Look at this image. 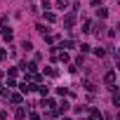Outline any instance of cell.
I'll return each mask as SVG.
<instances>
[{
	"instance_id": "1",
	"label": "cell",
	"mask_w": 120,
	"mask_h": 120,
	"mask_svg": "<svg viewBox=\"0 0 120 120\" xmlns=\"http://www.w3.org/2000/svg\"><path fill=\"white\" fill-rule=\"evenodd\" d=\"M104 82L111 87V85H115V71H108L106 75H104Z\"/></svg>"
},
{
	"instance_id": "2",
	"label": "cell",
	"mask_w": 120,
	"mask_h": 120,
	"mask_svg": "<svg viewBox=\"0 0 120 120\" xmlns=\"http://www.w3.org/2000/svg\"><path fill=\"white\" fill-rule=\"evenodd\" d=\"M64 24H66V26H68V28H71V26H73V24H75V14H73V12H68V14H66V17H64Z\"/></svg>"
},
{
	"instance_id": "3",
	"label": "cell",
	"mask_w": 120,
	"mask_h": 120,
	"mask_svg": "<svg viewBox=\"0 0 120 120\" xmlns=\"http://www.w3.org/2000/svg\"><path fill=\"white\" fill-rule=\"evenodd\" d=\"M12 38H14V31H12L10 26H7V28H3V40H7V42H10Z\"/></svg>"
},
{
	"instance_id": "4",
	"label": "cell",
	"mask_w": 120,
	"mask_h": 120,
	"mask_svg": "<svg viewBox=\"0 0 120 120\" xmlns=\"http://www.w3.org/2000/svg\"><path fill=\"white\" fill-rule=\"evenodd\" d=\"M33 87H35V85H31V82H21V85H19V90H21L24 94H28V92H33Z\"/></svg>"
},
{
	"instance_id": "5",
	"label": "cell",
	"mask_w": 120,
	"mask_h": 120,
	"mask_svg": "<svg viewBox=\"0 0 120 120\" xmlns=\"http://www.w3.org/2000/svg\"><path fill=\"white\" fill-rule=\"evenodd\" d=\"M33 90H38V92H40L42 97H47V94H49V87H47V85H35Z\"/></svg>"
},
{
	"instance_id": "6",
	"label": "cell",
	"mask_w": 120,
	"mask_h": 120,
	"mask_svg": "<svg viewBox=\"0 0 120 120\" xmlns=\"http://www.w3.org/2000/svg\"><path fill=\"white\" fill-rule=\"evenodd\" d=\"M68 108H71V104H68V101H61V104H59V111H56V115H59V113H66Z\"/></svg>"
},
{
	"instance_id": "7",
	"label": "cell",
	"mask_w": 120,
	"mask_h": 120,
	"mask_svg": "<svg viewBox=\"0 0 120 120\" xmlns=\"http://www.w3.org/2000/svg\"><path fill=\"white\" fill-rule=\"evenodd\" d=\"M94 54H97L99 59H104V56L108 54V49H106V47H97V49H94Z\"/></svg>"
},
{
	"instance_id": "8",
	"label": "cell",
	"mask_w": 120,
	"mask_h": 120,
	"mask_svg": "<svg viewBox=\"0 0 120 120\" xmlns=\"http://www.w3.org/2000/svg\"><path fill=\"white\" fill-rule=\"evenodd\" d=\"M59 49H73V40H61V47Z\"/></svg>"
},
{
	"instance_id": "9",
	"label": "cell",
	"mask_w": 120,
	"mask_h": 120,
	"mask_svg": "<svg viewBox=\"0 0 120 120\" xmlns=\"http://www.w3.org/2000/svg\"><path fill=\"white\" fill-rule=\"evenodd\" d=\"M97 17H99V19H106V17H108V10H106V7L97 10Z\"/></svg>"
},
{
	"instance_id": "10",
	"label": "cell",
	"mask_w": 120,
	"mask_h": 120,
	"mask_svg": "<svg viewBox=\"0 0 120 120\" xmlns=\"http://www.w3.org/2000/svg\"><path fill=\"white\" fill-rule=\"evenodd\" d=\"M21 49L31 52V49H33V42H31V40H24V42H21Z\"/></svg>"
},
{
	"instance_id": "11",
	"label": "cell",
	"mask_w": 120,
	"mask_h": 120,
	"mask_svg": "<svg viewBox=\"0 0 120 120\" xmlns=\"http://www.w3.org/2000/svg\"><path fill=\"white\" fill-rule=\"evenodd\" d=\"M85 87H87V92H97V85L92 80H85Z\"/></svg>"
},
{
	"instance_id": "12",
	"label": "cell",
	"mask_w": 120,
	"mask_h": 120,
	"mask_svg": "<svg viewBox=\"0 0 120 120\" xmlns=\"http://www.w3.org/2000/svg\"><path fill=\"white\" fill-rule=\"evenodd\" d=\"M14 118H17V120H24V118H26V111H24V108H17Z\"/></svg>"
},
{
	"instance_id": "13",
	"label": "cell",
	"mask_w": 120,
	"mask_h": 120,
	"mask_svg": "<svg viewBox=\"0 0 120 120\" xmlns=\"http://www.w3.org/2000/svg\"><path fill=\"white\" fill-rule=\"evenodd\" d=\"M82 33H92V21H85L82 24Z\"/></svg>"
},
{
	"instance_id": "14",
	"label": "cell",
	"mask_w": 120,
	"mask_h": 120,
	"mask_svg": "<svg viewBox=\"0 0 120 120\" xmlns=\"http://www.w3.org/2000/svg\"><path fill=\"white\" fill-rule=\"evenodd\" d=\"M42 106H45V108H49V111H52V106H54V99H42Z\"/></svg>"
},
{
	"instance_id": "15",
	"label": "cell",
	"mask_w": 120,
	"mask_h": 120,
	"mask_svg": "<svg viewBox=\"0 0 120 120\" xmlns=\"http://www.w3.org/2000/svg\"><path fill=\"white\" fill-rule=\"evenodd\" d=\"M56 7H59V10H66V7H68V0H56Z\"/></svg>"
},
{
	"instance_id": "16",
	"label": "cell",
	"mask_w": 120,
	"mask_h": 120,
	"mask_svg": "<svg viewBox=\"0 0 120 120\" xmlns=\"http://www.w3.org/2000/svg\"><path fill=\"white\" fill-rule=\"evenodd\" d=\"M45 19H47V21H56V14H54V12H45Z\"/></svg>"
},
{
	"instance_id": "17",
	"label": "cell",
	"mask_w": 120,
	"mask_h": 120,
	"mask_svg": "<svg viewBox=\"0 0 120 120\" xmlns=\"http://www.w3.org/2000/svg\"><path fill=\"white\" fill-rule=\"evenodd\" d=\"M45 40L52 45V42H56V40H59V35H52V33H49V35H45Z\"/></svg>"
},
{
	"instance_id": "18",
	"label": "cell",
	"mask_w": 120,
	"mask_h": 120,
	"mask_svg": "<svg viewBox=\"0 0 120 120\" xmlns=\"http://www.w3.org/2000/svg\"><path fill=\"white\" fill-rule=\"evenodd\" d=\"M10 101H12V104H21V94H12Z\"/></svg>"
},
{
	"instance_id": "19",
	"label": "cell",
	"mask_w": 120,
	"mask_h": 120,
	"mask_svg": "<svg viewBox=\"0 0 120 120\" xmlns=\"http://www.w3.org/2000/svg\"><path fill=\"white\" fill-rule=\"evenodd\" d=\"M56 94H61V97L68 94V87H56Z\"/></svg>"
},
{
	"instance_id": "20",
	"label": "cell",
	"mask_w": 120,
	"mask_h": 120,
	"mask_svg": "<svg viewBox=\"0 0 120 120\" xmlns=\"http://www.w3.org/2000/svg\"><path fill=\"white\" fill-rule=\"evenodd\" d=\"M90 49H92V47H90L87 42H82V45H80V52H82V54H85V52H90Z\"/></svg>"
},
{
	"instance_id": "21",
	"label": "cell",
	"mask_w": 120,
	"mask_h": 120,
	"mask_svg": "<svg viewBox=\"0 0 120 120\" xmlns=\"http://www.w3.org/2000/svg\"><path fill=\"white\" fill-rule=\"evenodd\" d=\"M0 120H7V113L5 111H0Z\"/></svg>"
},
{
	"instance_id": "22",
	"label": "cell",
	"mask_w": 120,
	"mask_h": 120,
	"mask_svg": "<svg viewBox=\"0 0 120 120\" xmlns=\"http://www.w3.org/2000/svg\"><path fill=\"white\" fill-rule=\"evenodd\" d=\"M0 26H5V17H0Z\"/></svg>"
}]
</instances>
